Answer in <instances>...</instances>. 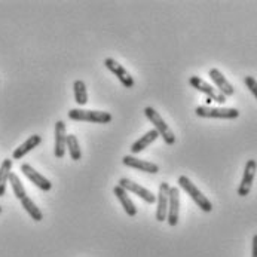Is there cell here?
<instances>
[{"mask_svg": "<svg viewBox=\"0 0 257 257\" xmlns=\"http://www.w3.org/2000/svg\"><path fill=\"white\" fill-rule=\"evenodd\" d=\"M177 183L179 186L183 189L184 192L192 198V201L198 205V208H201L204 213H211L213 211V204H211V201L195 186V184L192 183V180L189 179V177H186V176H180L179 177V180H177Z\"/></svg>", "mask_w": 257, "mask_h": 257, "instance_id": "6da1fadb", "label": "cell"}, {"mask_svg": "<svg viewBox=\"0 0 257 257\" xmlns=\"http://www.w3.org/2000/svg\"><path fill=\"white\" fill-rule=\"evenodd\" d=\"M145 114H146L147 119L150 120V123H153L155 130L158 131L159 137H162L165 145L173 146L176 143V136H174L173 130L167 125V122L162 119V116L155 110L153 107H150V106H147L146 109H145Z\"/></svg>", "mask_w": 257, "mask_h": 257, "instance_id": "7a4b0ae2", "label": "cell"}, {"mask_svg": "<svg viewBox=\"0 0 257 257\" xmlns=\"http://www.w3.org/2000/svg\"><path fill=\"white\" fill-rule=\"evenodd\" d=\"M69 117L74 122H89V123H110L113 116L109 111L85 110V109H72L69 111Z\"/></svg>", "mask_w": 257, "mask_h": 257, "instance_id": "3957f363", "label": "cell"}, {"mask_svg": "<svg viewBox=\"0 0 257 257\" xmlns=\"http://www.w3.org/2000/svg\"><path fill=\"white\" fill-rule=\"evenodd\" d=\"M189 85H190L192 88L198 89L199 92L205 94L207 98L211 100V101H216V103H219V104H224V103H226V97H224L223 94H220L213 85H210L208 82H205V80H204L202 77H199V76H190V77H189Z\"/></svg>", "mask_w": 257, "mask_h": 257, "instance_id": "277c9868", "label": "cell"}, {"mask_svg": "<svg viewBox=\"0 0 257 257\" xmlns=\"http://www.w3.org/2000/svg\"><path fill=\"white\" fill-rule=\"evenodd\" d=\"M199 117H214V119H236L239 117V110L233 107H211V106H198L195 109Z\"/></svg>", "mask_w": 257, "mask_h": 257, "instance_id": "5b68a950", "label": "cell"}, {"mask_svg": "<svg viewBox=\"0 0 257 257\" xmlns=\"http://www.w3.org/2000/svg\"><path fill=\"white\" fill-rule=\"evenodd\" d=\"M119 186L123 187L126 192H131V193L137 195L139 198H142V199H143L145 202H147V204H155V202H156V195H155L152 190H149L146 187H143L142 184L136 183V182L126 179V177H122V179L119 180Z\"/></svg>", "mask_w": 257, "mask_h": 257, "instance_id": "8992f818", "label": "cell"}, {"mask_svg": "<svg viewBox=\"0 0 257 257\" xmlns=\"http://www.w3.org/2000/svg\"><path fill=\"white\" fill-rule=\"evenodd\" d=\"M104 66H106V69H107L109 72H111V73L119 79V82H120L126 89L134 88V85H136L134 77L128 73L126 69H125L122 64H119L114 58H106V60H104Z\"/></svg>", "mask_w": 257, "mask_h": 257, "instance_id": "52a82bcc", "label": "cell"}, {"mask_svg": "<svg viewBox=\"0 0 257 257\" xmlns=\"http://www.w3.org/2000/svg\"><path fill=\"white\" fill-rule=\"evenodd\" d=\"M257 171V162L254 159H250L247 161L245 164V168H244V174H242V180L238 186V196H247L250 192H251V187H253V182H254V177H256Z\"/></svg>", "mask_w": 257, "mask_h": 257, "instance_id": "ba28073f", "label": "cell"}, {"mask_svg": "<svg viewBox=\"0 0 257 257\" xmlns=\"http://www.w3.org/2000/svg\"><path fill=\"white\" fill-rule=\"evenodd\" d=\"M180 217V190L179 187H171L170 189V196H168V214L167 221L170 226H177Z\"/></svg>", "mask_w": 257, "mask_h": 257, "instance_id": "9c48e42d", "label": "cell"}, {"mask_svg": "<svg viewBox=\"0 0 257 257\" xmlns=\"http://www.w3.org/2000/svg\"><path fill=\"white\" fill-rule=\"evenodd\" d=\"M170 189L171 186L168 183H161L159 184V190L156 195V220L158 221H165L167 220V214H168V196H170Z\"/></svg>", "mask_w": 257, "mask_h": 257, "instance_id": "30bf717a", "label": "cell"}, {"mask_svg": "<svg viewBox=\"0 0 257 257\" xmlns=\"http://www.w3.org/2000/svg\"><path fill=\"white\" fill-rule=\"evenodd\" d=\"M122 164L130 167V168H134V170H139V171H143V173H149V174H158L159 173V165H156L155 162H150V161L139 159V158H136L133 155L123 156Z\"/></svg>", "mask_w": 257, "mask_h": 257, "instance_id": "8fae6325", "label": "cell"}, {"mask_svg": "<svg viewBox=\"0 0 257 257\" xmlns=\"http://www.w3.org/2000/svg\"><path fill=\"white\" fill-rule=\"evenodd\" d=\"M21 173L32 182V183L37 186L40 190H43V192H49L51 189H52V183L45 177V176H42L40 173H37L36 170L30 165V164H23L21 165Z\"/></svg>", "mask_w": 257, "mask_h": 257, "instance_id": "7c38bea8", "label": "cell"}, {"mask_svg": "<svg viewBox=\"0 0 257 257\" xmlns=\"http://www.w3.org/2000/svg\"><path fill=\"white\" fill-rule=\"evenodd\" d=\"M66 147H67L66 123L63 120H57V123H55V142H54V153H55V158H58V159L64 158Z\"/></svg>", "mask_w": 257, "mask_h": 257, "instance_id": "4fadbf2b", "label": "cell"}, {"mask_svg": "<svg viewBox=\"0 0 257 257\" xmlns=\"http://www.w3.org/2000/svg\"><path fill=\"white\" fill-rule=\"evenodd\" d=\"M208 76H210V79L214 82V85L217 86V91L223 94L226 98L227 97H232L233 94H235V88H233V85L223 76L219 69H211L210 72H208Z\"/></svg>", "mask_w": 257, "mask_h": 257, "instance_id": "5bb4252c", "label": "cell"}, {"mask_svg": "<svg viewBox=\"0 0 257 257\" xmlns=\"http://www.w3.org/2000/svg\"><path fill=\"white\" fill-rule=\"evenodd\" d=\"M113 193H114V196L117 198V201L120 202V205H122L123 211L126 213V216L136 217V216H137V207H136V204L133 202V199L130 198L128 192H126L123 187H120L119 184H116V186L113 187Z\"/></svg>", "mask_w": 257, "mask_h": 257, "instance_id": "9a60e30c", "label": "cell"}, {"mask_svg": "<svg viewBox=\"0 0 257 257\" xmlns=\"http://www.w3.org/2000/svg\"><path fill=\"white\" fill-rule=\"evenodd\" d=\"M40 143H42V137L39 134H35V136L29 137L23 145H20V146L12 152V159H15V161L23 159L27 153H30L33 149H36Z\"/></svg>", "mask_w": 257, "mask_h": 257, "instance_id": "2e32d148", "label": "cell"}, {"mask_svg": "<svg viewBox=\"0 0 257 257\" xmlns=\"http://www.w3.org/2000/svg\"><path fill=\"white\" fill-rule=\"evenodd\" d=\"M156 139H159V134H158V131H156L155 128L150 130V131H147L145 136H142L137 142L133 143V146H131V153H133V155H137V153L143 152V150L150 146Z\"/></svg>", "mask_w": 257, "mask_h": 257, "instance_id": "e0dca14e", "label": "cell"}, {"mask_svg": "<svg viewBox=\"0 0 257 257\" xmlns=\"http://www.w3.org/2000/svg\"><path fill=\"white\" fill-rule=\"evenodd\" d=\"M73 92H74V101L79 104V106H86L88 104V89H86V83L80 79L74 80L73 82Z\"/></svg>", "mask_w": 257, "mask_h": 257, "instance_id": "ac0fdd59", "label": "cell"}, {"mask_svg": "<svg viewBox=\"0 0 257 257\" xmlns=\"http://www.w3.org/2000/svg\"><path fill=\"white\" fill-rule=\"evenodd\" d=\"M12 173V159H5L0 165V198L6 193V184Z\"/></svg>", "mask_w": 257, "mask_h": 257, "instance_id": "d6986e66", "label": "cell"}, {"mask_svg": "<svg viewBox=\"0 0 257 257\" xmlns=\"http://www.w3.org/2000/svg\"><path fill=\"white\" fill-rule=\"evenodd\" d=\"M21 205H23V208L27 211V214L32 217V220H35V221L43 220V213L40 211V208L37 207L36 204L32 201V198L26 196L24 199H21Z\"/></svg>", "mask_w": 257, "mask_h": 257, "instance_id": "ffe728a7", "label": "cell"}, {"mask_svg": "<svg viewBox=\"0 0 257 257\" xmlns=\"http://www.w3.org/2000/svg\"><path fill=\"white\" fill-rule=\"evenodd\" d=\"M9 184L12 186V190H14V195H15L17 199L21 201V199H24L27 196V192H26L24 184L21 183L20 177L15 173H11V176H9Z\"/></svg>", "mask_w": 257, "mask_h": 257, "instance_id": "44dd1931", "label": "cell"}, {"mask_svg": "<svg viewBox=\"0 0 257 257\" xmlns=\"http://www.w3.org/2000/svg\"><path fill=\"white\" fill-rule=\"evenodd\" d=\"M67 149L70 153V158L73 161H80L82 159V150L79 146V140L74 134H69L67 136Z\"/></svg>", "mask_w": 257, "mask_h": 257, "instance_id": "7402d4cb", "label": "cell"}, {"mask_svg": "<svg viewBox=\"0 0 257 257\" xmlns=\"http://www.w3.org/2000/svg\"><path fill=\"white\" fill-rule=\"evenodd\" d=\"M244 83L245 86L250 89V92L253 94V97L257 100V80L253 77V76H245L244 77Z\"/></svg>", "mask_w": 257, "mask_h": 257, "instance_id": "603a6c76", "label": "cell"}, {"mask_svg": "<svg viewBox=\"0 0 257 257\" xmlns=\"http://www.w3.org/2000/svg\"><path fill=\"white\" fill-rule=\"evenodd\" d=\"M251 257H257V233L253 236V247H251Z\"/></svg>", "mask_w": 257, "mask_h": 257, "instance_id": "cb8c5ba5", "label": "cell"}, {"mask_svg": "<svg viewBox=\"0 0 257 257\" xmlns=\"http://www.w3.org/2000/svg\"><path fill=\"white\" fill-rule=\"evenodd\" d=\"M0 213H2V207H0Z\"/></svg>", "mask_w": 257, "mask_h": 257, "instance_id": "d4e9b609", "label": "cell"}]
</instances>
